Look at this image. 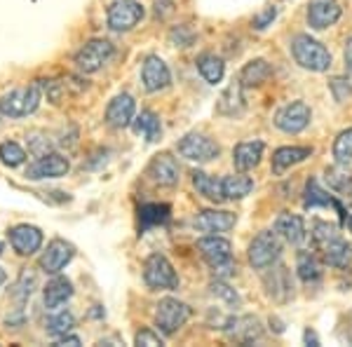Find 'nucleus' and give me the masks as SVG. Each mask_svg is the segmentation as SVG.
<instances>
[{
  "label": "nucleus",
  "instance_id": "20e7f679",
  "mask_svg": "<svg viewBox=\"0 0 352 347\" xmlns=\"http://www.w3.org/2000/svg\"><path fill=\"white\" fill-rule=\"evenodd\" d=\"M144 282L148 284L153 291H176L179 289V277L174 272V265L162 254H153L146 258Z\"/></svg>",
  "mask_w": 352,
  "mask_h": 347
},
{
  "label": "nucleus",
  "instance_id": "de8ad7c7",
  "mask_svg": "<svg viewBox=\"0 0 352 347\" xmlns=\"http://www.w3.org/2000/svg\"><path fill=\"white\" fill-rule=\"evenodd\" d=\"M172 8H174L172 0H155V14L160 16V19H164V16L172 12Z\"/></svg>",
  "mask_w": 352,
  "mask_h": 347
},
{
  "label": "nucleus",
  "instance_id": "6ab92c4d",
  "mask_svg": "<svg viewBox=\"0 0 352 347\" xmlns=\"http://www.w3.org/2000/svg\"><path fill=\"white\" fill-rule=\"evenodd\" d=\"M303 207H305V209L331 207V209H336V214L340 216V223H348V212H345V207H343V204H340L333 195H329L327 190H322L320 183H317L315 179H310V181H308V186H305Z\"/></svg>",
  "mask_w": 352,
  "mask_h": 347
},
{
  "label": "nucleus",
  "instance_id": "f8f14e48",
  "mask_svg": "<svg viewBox=\"0 0 352 347\" xmlns=\"http://www.w3.org/2000/svg\"><path fill=\"white\" fill-rule=\"evenodd\" d=\"M146 176H151V181L157 186L174 188L181 181V167H179V162H176L174 155H169V153H160V155H155L148 162V167H146Z\"/></svg>",
  "mask_w": 352,
  "mask_h": 347
},
{
  "label": "nucleus",
  "instance_id": "423d86ee",
  "mask_svg": "<svg viewBox=\"0 0 352 347\" xmlns=\"http://www.w3.org/2000/svg\"><path fill=\"white\" fill-rule=\"evenodd\" d=\"M190 320V307L176 298H162L155 310V326L164 335H174Z\"/></svg>",
  "mask_w": 352,
  "mask_h": 347
},
{
  "label": "nucleus",
  "instance_id": "412c9836",
  "mask_svg": "<svg viewBox=\"0 0 352 347\" xmlns=\"http://www.w3.org/2000/svg\"><path fill=\"white\" fill-rule=\"evenodd\" d=\"M275 232L289 244H303V240L308 237V232H305V221L300 219L298 214H289V212L277 216Z\"/></svg>",
  "mask_w": 352,
  "mask_h": 347
},
{
  "label": "nucleus",
  "instance_id": "f3484780",
  "mask_svg": "<svg viewBox=\"0 0 352 347\" xmlns=\"http://www.w3.org/2000/svg\"><path fill=\"white\" fill-rule=\"evenodd\" d=\"M197 251L202 254V258L207 260L209 267H217L221 263L232 260V244L226 237L219 235H207L197 242Z\"/></svg>",
  "mask_w": 352,
  "mask_h": 347
},
{
  "label": "nucleus",
  "instance_id": "a211bd4d",
  "mask_svg": "<svg viewBox=\"0 0 352 347\" xmlns=\"http://www.w3.org/2000/svg\"><path fill=\"white\" fill-rule=\"evenodd\" d=\"M136 115V101L134 96L129 94H118L113 96V101L106 108V122L116 129H122V127H129Z\"/></svg>",
  "mask_w": 352,
  "mask_h": 347
},
{
  "label": "nucleus",
  "instance_id": "58836bf2",
  "mask_svg": "<svg viewBox=\"0 0 352 347\" xmlns=\"http://www.w3.org/2000/svg\"><path fill=\"white\" fill-rule=\"evenodd\" d=\"M333 157L340 164H348L352 160V127L336 136V141H333Z\"/></svg>",
  "mask_w": 352,
  "mask_h": 347
},
{
  "label": "nucleus",
  "instance_id": "f03ea898",
  "mask_svg": "<svg viewBox=\"0 0 352 347\" xmlns=\"http://www.w3.org/2000/svg\"><path fill=\"white\" fill-rule=\"evenodd\" d=\"M43 101V85L33 82L28 87L12 89L0 99V115L5 117H26L38 111Z\"/></svg>",
  "mask_w": 352,
  "mask_h": 347
},
{
  "label": "nucleus",
  "instance_id": "a18cd8bd",
  "mask_svg": "<svg viewBox=\"0 0 352 347\" xmlns=\"http://www.w3.org/2000/svg\"><path fill=\"white\" fill-rule=\"evenodd\" d=\"M172 41L179 45V47H188L192 43V33H186V26H179L172 31Z\"/></svg>",
  "mask_w": 352,
  "mask_h": 347
},
{
  "label": "nucleus",
  "instance_id": "393cba45",
  "mask_svg": "<svg viewBox=\"0 0 352 347\" xmlns=\"http://www.w3.org/2000/svg\"><path fill=\"white\" fill-rule=\"evenodd\" d=\"M312 155V148L308 146H285V148H277L275 155H272V172L282 174L287 172L289 167L294 164L305 162Z\"/></svg>",
  "mask_w": 352,
  "mask_h": 347
},
{
  "label": "nucleus",
  "instance_id": "1a4fd4ad",
  "mask_svg": "<svg viewBox=\"0 0 352 347\" xmlns=\"http://www.w3.org/2000/svg\"><path fill=\"white\" fill-rule=\"evenodd\" d=\"M312 120V111L305 101H292L282 106L275 115V127L285 134H300Z\"/></svg>",
  "mask_w": 352,
  "mask_h": 347
},
{
  "label": "nucleus",
  "instance_id": "bb28decb",
  "mask_svg": "<svg viewBox=\"0 0 352 347\" xmlns=\"http://www.w3.org/2000/svg\"><path fill=\"white\" fill-rule=\"evenodd\" d=\"M242 87H244V85L240 80H232L228 87H226V92L221 94V99H219V113H221V115L235 117V115H240V113L244 111Z\"/></svg>",
  "mask_w": 352,
  "mask_h": 347
},
{
  "label": "nucleus",
  "instance_id": "ddd939ff",
  "mask_svg": "<svg viewBox=\"0 0 352 347\" xmlns=\"http://www.w3.org/2000/svg\"><path fill=\"white\" fill-rule=\"evenodd\" d=\"M141 82H144L146 92H151V94L167 89L169 82H172V73H169V66L164 64L160 56L148 54L144 59V66H141Z\"/></svg>",
  "mask_w": 352,
  "mask_h": 347
},
{
  "label": "nucleus",
  "instance_id": "dca6fc26",
  "mask_svg": "<svg viewBox=\"0 0 352 347\" xmlns=\"http://www.w3.org/2000/svg\"><path fill=\"white\" fill-rule=\"evenodd\" d=\"M237 223V216L230 212H217V209H204L197 212L192 225L200 232H209V235H219V232H228Z\"/></svg>",
  "mask_w": 352,
  "mask_h": 347
},
{
  "label": "nucleus",
  "instance_id": "e433bc0d",
  "mask_svg": "<svg viewBox=\"0 0 352 347\" xmlns=\"http://www.w3.org/2000/svg\"><path fill=\"white\" fill-rule=\"evenodd\" d=\"M0 162L10 169L19 167V164L26 162V150L16 141H3L0 144Z\"/></svg>",
  "mask_w": 352,
  "mask_h": 347
},
{
  "label": "nucleus",
  "instance_id": "7ed1b4c3",
  "mask_svg": "<svg viewBox=\"0 0 352 347\" xmlns=\"http://www.w3.org/2000/svg\"><path fill=\"white\" fill-rule=\"evenodd\" d=\"M280 256H282V242H280V235L272 232V230L258 232L247 249V258H249V263H252L254 270L272 267L277 260H280Z\"/></svg>",
  "mask_w": 352,
  "mask_h": 347
},
{
  "label": "nucleus",
  "instance_id": "9d476101",
  "mask_svg": "<svg viewBox=\"0 0 352 347\" xmlns=\"http://www.w3.org/2000/svg\"><path fill=\"white\" fill-rule=\"evenodd\" d=\"M71 169V162L68 157L59 155V153H45V155L38 157L36 162H31L26 167V179L28 181H43V179H61V176L68 174Z\"/></svg>",
  "mask_w": 352,
  "mask_h": 347
},
{
  "label": "nucleus",
  "instance_id": "39448f33",
  "mask_svg": "<svg viewBox=\"0 0 352 347\" xmlns=\"http://www.w3.org/2000/svg\"><path fill=\"white\" fill-rule=\"evenodd\" d=\"M176 150H179L181 157H186V160H190V162H197V164L212 162L221 155V148L217 141L209 139L207 134H197V132L186 134L184 139L176 144Z\"/></svg>",
  "mask_w": 352,
  "mask_h": 347
},
{
  "label": "nucleus",
  "instance_id": "aec40b11",
  "mask_svg": "<svg viewBox=\"0 0 352 347\" xmlns=\"http://www.w3.org/2000/svg\"><path fill=\"white\" fill-rule=\"evenodd\" d=\"M226 333H228L235 343L249 345L263 335V328H261V322L256 317L247 315V317H232L230 324L226 326Z\"/></svg>",
  "mask_w": 352,
  "mask_h": 347
},
{
  "label": "nucleus",
  "instance_id": "6e6552de",
  "mask_svg": "<svg viewBox=\"0 0 352 347\" xmlns=\"http://www.w3.org/2000/svg\"><path fill=\"white\" fill-rule=\"evenodd\" d=\"M141 19H144V8L136 0H113L106 12V21L118 33L132 31Z\"/></svg>",
  "mask_w": 352,
  "mask_h": 347
},
{
  "label": "nucleus",
  "instance_id": "09e8293b",
  "mask_svg": "<svg viewBox=\"0 0 352 347\" xmlns=\"http://www.w3.org/2000/svg\"><path fill=\"white\" fill-rule=\"evenodd\" d=\"M56 345H73V347H78V345H80V338H78V335H68V333H64V335H59Z\"/></svg>",
  "mask_w": 352,
  "mask_h": 347
},
{
  "label": "nucleus",
  "instance_id": "c9c22d12",
  "mask_svg": "<svg viewBox=\"0 0 352 347\" xmlns=\"http://www.w3.org/2000/svg\"><path fill=\"white\" fill-rule=\"evenodd\" d=\"M336 237H340L338 225L329 223V221H315V225H312V244H315L317 251L324 249L327 244L333 242Z\"/></svg>",
  "mask_w": 352,
  "mask_h": 347
},
{
  "label": "nucleus",
  "instance_id": "49530a36",
  "mask_svg": "<svg viewBox=\"0 0 352 347\" xmlns=\"http://www.w3.org/2000/svg\"><path fill=\"white\" fill-rule=\"evenodd\" d=\"M235 270H237V263H235V260H228V263H221V265H217V267H212V272L219 277V280L232 277V275H235Z\"/></svg>",
  "mask_w": 352,
  "mask_h": 347
},
{
  "label": "nucleus",
  "instance_id": "473e14b6",
  "mask_svg": "<svg viewBox=\"0 0 352 347\" xmlns=\"http://www.w3.org/2000/svg\"><path fill=\"white\" fill-rule=\"evenodd\" d=\"M296 270H298V277L305 284L320 282L322 275H324V267H322L320 258H317L315 254H310V251H298V256H296Z\"/></svg>",
  "mask_w": 352,
  "mask_h": 347
},
{
  "label": "nucleus",
  "instance_id": "603ef678",
  "mask_svg": "<svg viewBox=\"0 0 352 347\" xmlns=\"http://www.w3.org/2000/svg\"><path fill=\"white\" fill-rule=\"evenodd\" d=\"M5 280H8V275H5V270H3V267H0V287H3V284H5Z\"/></svg>",
  "mask_w": 352,
  "mask_h": 347
},
{
  "label": "nucleus",
  "instance_id": "7c9ffc66",
  "mask_svg": "<svg viewBox=\"0 0 352 347\" xmlns=\"http://www.w3.org/2000/svg\"><path fill=\"white\" fill-rule=\"evenodd\" d=\"M272 76V68L265 59H254L242 68L240 73V82L244 87H258V85L268 82V78Z\"/></svg>",
  "mask_w": 352,
  "mask_h": 347
},
{
  "label": "nucleus",
  "instance_id": "72a5a7b5",
  "mask_svg": "<svg viewBox=\"0 0 352 347\" xmlns=\"http://www.w3.org/2000/svg\"><path fill=\"white\" fill-rule=\"evenodd\" d=\"M221 186H223L226 200H244V197L254 190V181L249 179V176H244V174L226 176V179L221 181Z\"/></svg>",
  "mask_w": 352,
  "mask_h": 347
},
{
  "label": "nucleus",
  "instance_id": "f704fd0d",
  "mask_svg": "<svg viewBox=\"0 0 352 347\" xmlns=\"http://www.w3.org/2000/svg\"><path fill=\"white\" fill-rule=\"evenodd\" d=\"M327 183L336 192H340V197H348V192L352 195V174L340 162H338V167L327 169Z\"/></svg>",
  "mask_w": 352,
  "mask_h": 347
},
{
  "label": "nucleus",
  "instance_id": "c03bdc74",
  "mask_svg": "<svg viewBox=\"0 0 352 347\" xmlns=\"http://www.w3.org/2000/svg\"><path fill=\"white\" fill-rule=\"evenodd\" d=\"M134 343L139 345V347H141V345H146V347H160V345H164L160 335H157V333H153L151 328H141V331L136 333Z\"/></svg>",
  "mask_w": 352,
  "mask_h": 347
},
{
  "label": "nucleus",
  "instance_id": "ea45409f",
  "mask_svg": "<svg viewBox=\"0 0 352 347\" xmlns=\"http://www.w3.org/2000/svg\"><path fill=\"white\" fill-rule=\"evenodd\" d=\"M212 293L217 295V298L223 300L226 305H230V307H237L242 303L240 293H237L235 289H230L223 280H219V277H217V282H212Z\"/></svg>",
  "mask_w": 352,
  "mask_h": 347
},
{
  "label": "nucleus",
  "instance_id": "864d4df0",
  "mask_svg": "<svg viewBox=\"0 0 352 347\" xmlns=\"http://www.w3.org/2000/svg\"><path fill=\"white\" fill-rule=\"evenodd\" d=\"M345 225H348V227H350V232H352V216H348V223H345Z\"/></svg>",
  "mask_w": 352,
  "mask_h": 347
},
{
  "label": "nucleus",
  "instance_id": "cd10ccee",
  "mask_svg": "<svg viewBox=\"0 0 352 347\" xmlns=\"http://www.w3.org/2000/svg\"><path fill=\"white\" fill-rule=\"evenodd\" d=\"M320 251L324 256V263L331 267H338V270L348 267L352 260V247L343 240V237H336V240L329 242L324 249H320Z\"/></svg>",
  "mask_w": 352,
  "mask_h": 347
},
{
  "label": "nucleus",
  "instance_id": "37998d69",
  "mask_svg": "<svg viewBox=\"0 0 352 347\" xmlns=\"http://www.w3.org/2000/svg\"><path fill=\"white\" fill-rule=\"evenodd\" d=\"M275 16H277V8H275V5H268L263 12L256 14L252 19V28H256V31H263V28H268L272 21H275Z\"/></svg>",
  "mask_w": 352,
  "mask_h": 347
},
{
  "label": "nucleus",
  "instance_id": "a878e982",
  "mask_svg": "<svg viewBox=\"0 0 352 347\" xmlns=\"http://www.w3.org/2000/svg\"><path fill=\"white\" fill-rule=\"evenodd\" d=\"M132 129L139 136H144L148 144H155V141H160V136H162V122L153 111H141L132 120Z\"/></svg>",
  "mask_w": 352,
  "mask_h": 347
},
{
  "label": "nucleus",
  "instance_id": "8fccbe9b",
  "mask_svg": "<svg viewBox=\"0 0 352 347\" xmlns=\"http://www.w3.org/2000/svg\"><path fill=\"white\" fill-rule=\"evenodd\" d=\"M345 68L352 73V36L348 38V43H345Z\"/></svg>",
  "mask_w": 352,
  "mask_h": 347
},
{
  "label": "nucleus",
  "instance_id": "f257e3e1",
  "mask_svg": "<svg viewBox=\"0 0 352 347\" xmlns=\"http://www.w3.org/2000/svg\"><path fill=\"white\" fill-rule=\"evenodd\" d=\"M292 54L296 59V64L305 71L312 73H324L331 68V52L315 38L305 36V33H298L292 41Z\"/></svg>",
  "mask_w": 352,
  "mask_h": 347
},
{
  "label": "nucleus",
  "instance_id": "b1692460",
  "mask_svg": "<svg viewBox=\"0 0 352 347\" xmlns=\"http://www.w3.org/2000/svg\"><path fill=\"white\" fill-rule=\"evenodd\" d=\"M71 295H73V282L68 280V277L56 275L54 280H50L47 287H45L43 303L47 310H56V307H61L66 300H71Z\"/></svg>",
  "mask_w": 352,
  "mask_h": 347
},
{
  "label": "nucleus",
  "instance_id": "2eb2a0df",
  "mask_svg": "<svg viewBox=\"0 0 352 347\" xmlns=\"http://www.w3.org/2000/svg\"><path fill=\"white\" fill-rule=\"evenodd\" d=\"M340 5L338 0H310L308 3V24L315 31H324L340 19Z\"/></svg>",
  "mask_w": 352,
  "mask_h": 347
},
{
  "label": "nucleus",
  "instance_id": "5701e85b",
  "mask_svg": "<svg viewBox=\"0 0 352 347\" xmlns=\"http://www.w3.org/2000/svg\"><path fill=\"white\" fill-rule=\"evenodd\" d=\"M263 282H265V289H268V295L275 298L277 303H285V300H289L294 295V284L285 265H277L270 275H265Z\"/></svg>",
  "mask_w": 352,
  "mask_h": 347
},
{
  "label": "nucleus",
  "instance_id": "9b49d317",
  "mask_svg": "<svg viewBox=\"0 0 352 347\" xmlns=\"http://www.w3.org/2000/svg\"><path fill=\"white\" fill-rule=\"evenodd\" d=\"M73 256H76V247L66 240H52L47 244V249L41 256V270L45 275H59L64 267L71 263Z\"/></svg>",
  "mask_w": 352,
  "mask_h": 347
},
{
  "label": "nucleus",
  "instance_id": "0eeeda50",
  "mask_svg": "<svg viewBox=\"0 0 352 347\" xmlns=\"http://www.w3.org/2000/svg\"><path fill=\"white\" fill-rule=\"evenodd\" d=\"M113 45L109 41H89L76 54V68L80 73H96L113 59Z\"/></svg>",
  "mask_w": 352,
  "mask_h": 347
},
{
  "label": "nucleus",
  "instance_id": "c85d7f7f",
  "mask_svg": "<svg viewBox=\"0 0 352 347\" xmlns=\"http://www.w3.org/2000/svg\"><path fill=\"white\" fill-rule=\"evenodd\" d=\"M192 186H195V190L200 192L202 197H207L209 202H214V204L226 202L223 186H221V181H217L214 176H209L204 172H195L192 174Z\"/></svg>",
  "mask_w": 352,
  "mask_h": 347
},
{
  "label": "nucleus",
  "instance_id": "4be33fe9",
  "mask_svg": "<svg viewBox=\"0 0 352 347\" xmlns=\"http://www.w3.org/2000/svg\"><path fill=\"white\" fill-rule=\"evenodd\" d=\"M263 141H244L237 144L232 150V164L237 172H249V169L258 167L261 157H263Z\"/></svg>",
  "mask_w": 352,
  "mask_h": 347
},
{
  "label": "nucleus",
  "instance_id": "4468645a",
  "mask_svg": "<svg viewBox=\"0 0 352 347\" xmlns=\"http://www.w3.org/2000/svg\"><path fill=\"white\" fill-rule=\"evenodd\" d=\"M43 240V230L36 225L21 223L10 230V244H12V249L19 256H33L36 251H41Z\"/></svg>",
  "mask_w": 352,
  "mask_h": 347
},
{
  "label": "nucleus",
  "instance_id": "3c124183",
  "mask_svg": "<svg viewBox=\"0 0 352 347\" xmlns=\"http://www.w3.org/2000/svg\"><path fill=\"white\" fill-rule=\"evenodd\" d=\"M303 340H305L308 345H320V338H317V333H315V331H310V328L303 333Z\"/></svg>",
  "mask_w": 352,
  "mask_h": 347
},
{
  "label": "nucleus",
  "instance_id": "4c0bfd02",
  "mask_svg": "<svg viewBox=\"0 0 352 347\" xmlns=\"http://www.w3.org/2000/svg\"><path fill=\"white\" fill-rule=\"evenodd\" d=\"M73 326H76V317H73L68 310L56 312V315H52L47 322H45V331L50 335H64L71 331Z\"/></svg>",
  "mask_w": 352,
  "mask_h": 347
},
{
  "label": "nucleus",
  "instance_id": "a19ab883",
  "mask_svg": "<svg viewBox=\"0 0 352 347\" xmlns=\"http://www.w3.org/2000/svg\"><path fill=\"white\" fill-rule=\"evenodd\" d=\"M14 295L19 300H26L28 295L33 293V289H36V275H33V272H28V270H24L19 275V280H16V284H14Z\"/></svg>",
  "mask_w": 352,
  "mask_h": 347
},
{
  "label": "nucleus",
  "instance_id": "79ce46f5",
  "mask_svg": "<svg viewBox=\"0 0 352 347\" xmlns=\"http://www.w3.org/2000/svg\"><path fill=\"white\" fill-rule=\"evenodd\" d=\"M329 87H331L333 99H336L338 104H345V101L352 99V85L345 80V78H333V80L329 82Z\"/></svg>",
  "mask_w": 352,
  "mask_h": 347
},
{
  "label": "nucleus",
  "instance_id": "c756f323",
  "mask_svg": "<svg viewBox=\"0 0 352 347\" xmlns=\"http://www.w3.org/2000/svg\"><path fill=\"white\" fill-rule=\"evenodd\" d=\"M195 66H197V71H200V76L207 80L209 85H217L223 80V76H226V64H223V59L217 54H200L197 56V61H195Z\"/></svg>",
  "mask_w": 352,
  "mask_h": 347
},
{
  "label": "nucleus",
  "instance_id": "2f4dec72",
  "mask_svg": "<svg viewBox=\"0 0 352 347\" xmlns=\"http://www.w3.org/2000/svg\"><path fill=\"white\" fill-rule=\"evenodd\" d=\"M169 214H172L169 204H144V207H139L141 232H146L148 227H155V225H164L169 221Z\"/></svg>",
  "mask_w": 352,
  "mask_h": 347
}]
</instances>
